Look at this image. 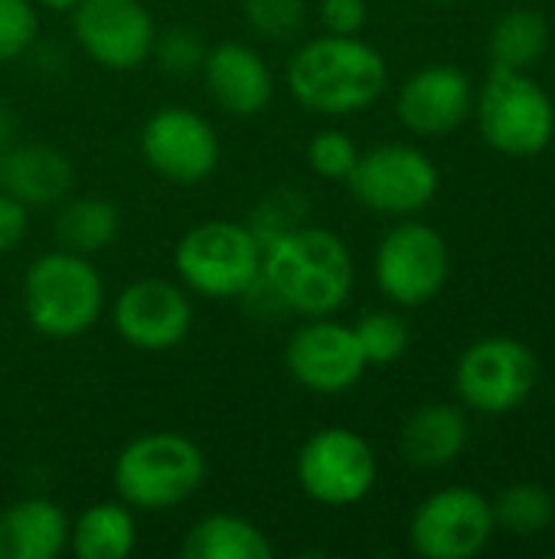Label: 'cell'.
I'll use <instances>...</instances> for the list:
<instances>
[{"label":"cell","instance_id":"6da1fadb","mask_svg":"<svg viewBox=\"0 0 555 559\" xmlns=\"http://www.w3.org/2000/svg\"><path fill=\"white\" fill-rule=\"evenodd\" d=\"M353 282V252L334 229L301 223L262 246L258 288L301 318L337 314L350 301Z\"/></svg>","mask_w":555,"mask_h":559},{"label":"cell","instance_id":"7a4b0ae2","mask_svg":"<svg viewBox=\"0 0 555 559\" xmlns=\"http://www.w3.org/2000/svg\"><path fill=\"white\" fill-rule=\"evenodd\" d=\"M285 79L301 108L327 118H347L383 98L389 88V66L366 39L324 33L294 49Z\"/></svg>","mask_w":555,"mask_h":559},{"label":"cell","instance_id":"3957f363","mask_svg":"<svg viewBox=\"0 0 555 559\" xmlns=\"http://www.w3.org/2000/svg\"><path fill=\"white\" fill-rule=\"evenodd\" d=\"M20 305L36 334L72 341L98 324L105 311V282L88 255L52 249L26 265Z\"/></svg>","mask_w":555,"mask_h":559},{"label":"cell","instance_id":"277c9868","mask_svg":"<svg viewBox=\"0 0 555 559\" xmlns=\"http://www.w3.org/2000/svg\"><path fill=\"white\" fill-rule=\"evenodd\" d=\"M206 478L203 449L180 432H144L114 459V491L131 511L157 514L190 501Z\"/></svg>","mask_w":555,"mask_h":559},{"label":"cell","instance_id":"5b68a950","mask_svg":"<svg viewBox=\"0 0 555 559\" xmlns=\"http://www.w3.org/2000/svg\"><path fill=\"white\" fill-rule=\"evenodd\" d=\"M173 272L190 295L245 298L258 288L262 242L249 223L203 219L190 226L173 249Z\"/></svg>","mask_w":555,"mask_h":559},{"label":"cell","instance_id":"8992f818","mask_svg":"<svg viewBox=\"0 0 555 559\" xmlns=\"http://www.w3.org/2000/svg\"><path fill=\"white\" fill-rule=\"evenodd\" d=\"M487 147L507 157H533L555 141V105L520 69L494 66L474 92V111Z\"/></svg>","mask_w":555,"mask_h":559},{"label":"cell","instance_id":"52a82bcc","mask_svg":"<svg viewBox=\"0 0 555 559\" xmlns=\"http://www.w3.org/2000/svg\"><path fill=\"white\" fill-rule=\"evenodd\" d=\"M373 275L376 288L393 305L422 308L435 301L451 278L448 239L422 219H402L379 239Z\"/></svg>","mask_w":555,"mask_h":559},{"label":"cell","instance_id":"ba28073f","mask_svg":"<svg viewBox=\"0 0 555 559\" xmlns=\"http://www.w3.org/2000/svg\"><path fill=\"white\" fill-rule=\"evenodd\" d=\"M540 383L536 354L517 337H481L455 364L458 400L484 416L520 409Z\"/></svg>","mask_w":555,"mask_h":559},{"label":"cell","instance_id":"9c48e42d","mask_svg":"<svg viewBox=\"0 0 555 559\" xmlns=\"http://www.w3.org/2000/svg\"><path fill=\"white\" fill-rule=\"evenodd\" d=\"M347 183L353 200L373 213L415 216L438 197L442 174L422 147L386 141L360 151V160Z\"/></svg>","mask_w":555,"mask_h":559},{"label":"cell","instance_id":"30bf717a","mask_svg":"<svg viewBox=\"0 0 555 559\" xmlns=\"http://www.w3.org/2000/svg\"><path fill=\"white\" fill-rule=\"evenodd\" d=\"M294 475L311 501L324 508H353L373 491L379 462L357 429L324 426L301 445Z\"/></svg>","mask_w":555,"mask_h":559},{"label":"cell","instance_id":"8fae6325","mask_svg":"<svg viewBox=\"0 0 555 559\" xmlns=\"http://www.w3.org/2000/svg\"><path fill=\"white\" fill-rule=\"evenodd\" d=\"M494 508L474 488H438L419 501L409 521V544L425 559H474L494 537Z\"/></svg>","mask_w":555,"mask_h":559},{"label":"cell","instance_id":"7c38bea8","mask_svg":"<svg viewBox=\"0 0 555 559\" xmlns=\"http://www.w3.org/2000/svg\"><path fill=\"white\" fill-rule=\"evenodd\" d=\"M79 49L108 72H131L154 56L157 23L144 0H79L72 10Z\"/></svg>","mask_w":555,"mask_h":559},{"label":"cell","instance_id":"4fadbf2b","mask_svg":"<svg viewBox=\"0 0 555 559\" xmlns=\"http://www.w3.org/2000/svg\"><path fill=\"white\" fill-rule=\"evenodd\" d=\"M366 357L353 334V324L327 318H304L285 344V370L311 393L337 396L353 390L366 373Z\"/></svg>","mask_w":555,"mask_h":559},{"label":"cell","instance_id":"5bb4252c","mask_svg":"<svg viewBox=\"0 0 555 559\" xmlns=\"http://www.w3.org/2000/svg\"><path fill=\"white\" fill-rule=\"evenodd\" d=\"M219 134L213 121L186 105L157 108L141 128L144 164L170 183H200L219 167Z\"/></svg>","mask_w":555,"mask_h":559},{"label":"cell","instance_id":"9a60e30c","mask_svg":"<svg viewBox=\"0 0 555 559\" xmlns=\"http://www.w3.org/2000/svg\"><path fill=\"white\" fill-rule=\"evenodd\" d=\"M118 337L144 354H164L186 341L193 328V301L180 282L137 278L124 285L111 305Z\"/></svg>","mask_w":555,"mask_h":559},{"label":"cell","instance_id":"2e32d148","mask_svg":"<svg viewBox=\"0 0 555 559\" xmlns=\"http://www.w3.org/2000/svg\"><path fill=\"white\" fill-rule=\"evenodd\" d=\"M474 111L471 75L448 62H432L412 72L396 95V115L402 128L419 138H438L461 128Z\"/></svg>","mask_w":555,"mask_h":559},{"label":"cell","instance_id":"e0dca14e","mask_svg":"<svg viewBox=\"0 0 555 559\" xmlns=\"http://www.w3.org/2000/svg\"><path fill=\"white\" fill-rule=\"evenodd\" d=\"M200 72L209 98L232 118H255L275 98V75L265 56L249 43L226 39L206 46Z\"/></svg>","mask_w":555,"mask_h":559},{"label":"cell","instance_id":"ac0fdd59","mask_svg":"<svg viewBox=\"0 0 555 559\" xmlns=\"http://www.w3.org/2000/svg\"><path fill=\"white\" fill-rule=\"evenodd\" d=\"M0 187L29 210L52 206V203H62L69 190L75 187V167L52 144H43V141H29L16 147L10 144L3 154V167H0Z\"/></svg>","mask_w":555,"mask_h":559},{"label":"cell","instance_id":"d6986e66","mask_svg":"<svg viewBox=\"0 0 555 559\" xmlns=\"http://www.w3.org/2000/svg\"><path fill=\"white\" fill-rule=\"evenodd\" d=\"M471 439V426L461 406L451 403H425L419 406L402 432H399V452L409 465L435 472L455 465Z\"/></svg>","mask_w":555,"mask_h":559},{"label":"cell","instance_id":"ffe728a7","mask_svg":"<svg viewBox=\"0 0 555 559\" xmlns=\"http://www.w3.org/2000/svg\"><path fill=\"white\" fill-rule=\"evenodd\" d=\"M69 550V518L49 498H20L0 511V559H56Z\"/></svg>","mask_w":555,"mask_h":559},{"label":"cell","instance_id":"44dd1931","mask_svg":"<svg viewBox=\"0 0 555 559\" xmlns=\"http://www.w3.org/2000/svg\"><path fill=\"white\" fill-rule=\"evenodd\" d=\"M183 559H272L275 544L272 537L252 524L249 518L239 514H206L200 518L183 544H180Z\"/></svg>","mask_w":555,"mask_h":559},{"label":"cell","instance_id":"7402d4cb","mask_svg":"<svg viewBox=\"0 0 555 559\" xmlns=\"http://www.w3.org/2000/svg\"><path fill=\"white\" fill-rule=\"evenodd\" d=\"M137 547L134 511L118 501H98L69 521V554L79 559H124Z\"/></svg>","mask_w":555,"mask_h":559},{"label":"cell","instance_id":"603a6c76","mask_svg":"<svg viewBox=\"0 0 555 559\" xmlns=\"http://www.w3.org/2000/svg\"><path fill=\"white\" fill-rule=\"evenodd\" d=\"M121 229V216L118 206L101 200V197H75V200H62L56 219H52V233L59 249L79 252V255H95L101 249H108L118 239Z\"/></svg>","mask_w":555,"mask_h":559},{"label":"cell","instance_id":"cb8c5ba5","mask_svg":"<svg viewBox=\"0 0 555 559\" xmlns=\"http://www.w3.org/2000/svg\"><path fill=\"white\" fill-rule=\"evenodd\" d=\"M487 49H491L494 66L527 72V69L536 66V62L546 56V49H550V23H546L543 13H536V10H530V7L507 10V13L494 23L491 39H487Z\"/></svg>","mask_w":555,"mask_h":559},{"label":"cell","instance_id":"d4e9b609","mask_svg":"<svg viewBox=\"0 0 555 559\" xmlns=\"http://www.w3.org/2000/svg\"><path fill=\"white\" fill-rule=\"evenodd\" d=\"M494 508V524L514 537H533L543 534L555 521V501L553 495L543 485H510L497 495V501H491Z\"/></svg>","mask_w":555,"mask_h":559},{"label":"cell","instance_id":"484cf974","mask_svg":"<svg viewBox=\"0 0 555 559\" xmlns=\"http://www.w3.org/2000/svg\"><path fill=\"white\" fill-rule=\"evenodd\" d=\"M353 334L360 341V350L366 357L370 367H389V364H399L406 354H409V344H412V334H409V324L402 314L396 311H366L357 324H353Z\"/></svg>","mask_w":555,"mask_h":559},{"label":"cell","instance_id":"4316f807","mask_svg":"<svg viewBox=\"0 0 555 559\" xmlns=\"http://www.w3.org/2000/svg\"><path fill=\"white\" fill-rule=\"evenodd\" d=\"M307 167L321 177V180H347L360 160V147L357 141L340 131V128H324V131H314L311 141H307Z\"/></svg>","mask_w":555,"mask_h":559},{"label":"cell","instance_id":"83f0119b","mask_svg":"<svg viewBox=\"0 0 555 559\" xmlns=\"http://www.w3.org/2000/svg\"><path fill=\"white\" fill-rule=\"evenodd\" d=\"M304 0H242L245 23L268 43H285L304 26Z\"/></svg>","mask_w":555,"mask_h":559},{"label":"cell","instance_id":"f1b7e54d","mask_svg":"<svg viewBox=\"0 0 555 559\" xmlns=\"http://www.w3.org/2000/svg\"><path fill=\"white\" fill-rule=\"evenodd\" d=\"M304 216H307V200L301 197V190H275V193L262 197V203L255 206V213L249 219V229L265 246L278 233H285L291 226H301Z\"/></svg>","mask_w":555,"mask_h":559},{"label":"cell","instance_id":"f546056e","mask_svg":"<svg viewBox=\"0 0 555 559\" xmlns=\"http://www.w3.org/2000/svg\"><path fill=\"white\" fill-rule=\"evenodd\" d=\"M39 33V13L33 0H0V62H13L29 52Z\"/></svg>","mask_w":555,"mask_h":559},{"label":"cell","instance_id":"4dcf8cb0","mask_svg":"<svg viewBox=\"0 0 555 559\" xmlns=\"http://www.w3.org/2000/svg\"><path fill=\"white\" fill-rule=\"evenodd\" d=\"M154 56H157L160 69H167L173 75H186V72H200L206 46H203L200 33H193L186 26H173V29L157 33Z\"/></svg>","mask_w":555,"mask_h":559},{"label":"cell","instance_id":"1f68e13d","mask_svg":"<svg viewBox=\"0 0 555 559\" xmlns=\"http://www.w3.org/2000/svg\"><path fill=\"white\" fill-rule=\"evenodd\" d=\"M370 7L366 0H321V23L324 33L337 36H360L366 29Z\"/></svg>","mask_w":555,"mask_h":559},{"label":"cell","instance_id":"d6a6232c","mask_svg":"<svg viewBox=\"0 0 555 559\" xmlns=\"http://www.w3.org/2000/svg\"><path fill=\"white\" fill-rule=\"evenodd\" d=\"M29 229V206H23L16 197H10L0 187V255L13 252Z\"/></svg>","mask_w":555,"mask_h":559},{"label":"cell","instance_id":"836d02e7","mask_svg":"<svg viewBox=\"0 0 555 559\" xmlns=\"http://www.w3.org/2000/svg\"><path fill=\"white\" fill-rule=\"evenodd\" d=\"M33 3H39V7H46V10H62V13H69L79 0H33Z\"/></svg>","mask_w":555,"mask_h":559},{"label":"cell","instance_id":"e575fe53","mask_svg":"<svg viewBox=\"0 0 555 559\" xmlns=\"http://www.w3.org/2000/svg\"><path fill=\"white\" fill-rule=\"evenodd\" d=\"M7 147H10V144H7V141H0V167H3V154H7Z\"/></svg>","mask_w":555,"mask_h":559},{"label":"cell","instance_id":"d590c367","mask_svg":"<svg viewBox=\"0 0 555 559\" xmlns=\"http://www.w3.org/2000/svg\"><path fill=\"white\" fill-rule=\"evenodd\" d=\"M438 3H455V0H438Z\"/></svg>","mask_w":555,"mask_h":559},{"label":"cell","instance_id":"8d00e7d4","mask_svg":"<svg viewBox=\"0 0 555 559\" xmlns=\"http://www.w3.org/2000/svg\"><path fill=\"white\" fill-rule=\"evenodd\" d=\"M553 559H555V550H553Z\"/></svg>","mask_w":555,"mask_h":559}]
</instances>
